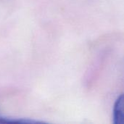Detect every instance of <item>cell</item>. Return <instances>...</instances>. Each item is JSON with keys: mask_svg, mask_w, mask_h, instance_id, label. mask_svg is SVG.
Returning a JSON list of instances; mask_svg holds the SVG:
<instances>
[{"mask_svg": "<svg viewBox=\"0 0 124 124\" xmlns=\"http://www.w3.org/2000/svg\"><path fill=\"white\" fill-rule=\"evenodd\" d=\"M36 121L23 120V119H14L8 118H0V124H34Z\"/></svg>", "mask_w": 124, "mask_h": 124, "instance_id": "cell-2", "label": "cell"}, {"mask_svg": "<svg viewBox=\"0 0 124 124\" xmlns=\"http://www.w3.org/2000/svg\"><path fill=\"white\" fill-rule=\"evenodd\" d=\"M113 118L114 124H122L124 123V95L121 94V96L117 99L113 110Z\"/></svg>", "mask_w": 124, "mask_h": 124, "instance_id": "cell-1", "label": "cell"}]
</instances>
